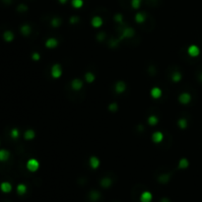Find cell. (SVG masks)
<instances>
[{"mask_svg": "<svg viewBox=\"0 0 202 202\" xmlns=\"http://www.w3.org/2000/svg\"><path fill=\"white\" fill-rule=\"evenodd\" d=\"M39 163L38 160H36V159H30V160L27 162V169L30 172H37L39 170Z\"/></svg>", "mask_w": 202, "mask_h": 202, "instance_id": "1", "label": "cell"}, {"mask_svg": "<svg viewBox=\"0 0 202 202\" xmlns=\"http://www.w3.org/2000/svg\"><path fill=\"white\" fill-rule=\"evenodd\" d=\"M118 106L116 103H113L108 106V110H110L111 111H118Z\"/></svg>", "mask_w": 202, "mask_h": 202, "instance_id": "33", "label": "cell"}, {"mask_svg": "<svg viewBox=\"0 0 202 202\" xmlns=\"http://www.w3.org/2000/svg\"><path fill=\"white\" fill-rule=\"evenodd\" d=\"M101 184H102V187H103L105 188L110 187L111 184V179H108V177H105V179H103L101 180Z\"/></svg>", "mask_w": 202, "mask_h": 202, "instance_id": "22", "label": "cell"}, {"mask_svg": "<svg viewBox=\"0 0 202 202\" xmlns=\"http://www.w3.org/2000/svg\"><path fill=\"white\" fill-rule=\"evenodd\" d=\"M61 23H62V21H61L60 18L55 17V18H53V19L51 20V26H52V27H54V28H58L61 25Z\"/></svg>", "mask_w": 202, "mask_h": 202, "instance_id": "27", "label": "cell"}, {"mask_svg": "<svg viewBox=\"0 0 202 202\" xmlns=\"http://www.w3.org/2000/svg\"><path fill=\"white\" fill-rule=\"evenodd\" d=\"M188 165H189V163H188L187 159L182 158V159H180L179 162V169H187L188 167Z\"/></svg>", "mask_w": 202, "mask_h": 202, "instance_id": "21", "label": "cell"}, {"mask_svg": "<svg viewBox=\"0 0 202 202\" xmlns=\"http://www.w3.org/2000/svg\"><path fill=\"white\" fill-rule=\"evenodd\" d=\"M158 121H159V119L156 115H150L148 118V123L152 126H155L156 124L158 123Z\"/></svg>", "mask_w": 202, "mask_h": 202, "instance_id": "23", "label": "cell"}, {"mask_svg": "<svg viewBox=\"0 0 202 202\" xmlns=\"http://www.w3.org/2000/svg\"><path fill=\"white\" fill-rule=\"evenodd\" d=\"M172 80L174 82H179L180 80H182V74H180L179 72H177V71H175V72L172 73Z\"/></svg>", "mask_w": 202, "mask_h": 202, "instance_id": "24", "label": "cell"}, {"mask_svg": "<svg viewBox=\"0 0 202 202\" xmlns=\"http://www.w3.org/2000/svg\"><path fill=\"white\" fill-rule=\"evenodd\" d=\"M59 2L61 4H65L66 2H67V0H59Z\"/></svg>", "mask_w": 202, "mask_h": 202, "instance_id": "39", "label": "cell"}, {"mask_svg": "<svg viewBox=\"0 0 202 202\" xmlns=\"http://www.w3.org/2000/svg\"><path fill=\"white\" fill-rule=\"evenodd\" d=\"M187 52H188V54H189L190 56L196 57V56H198L199 53H200V49H199V47L197 46L192 44V46H190L189 47H188Z\"/></svg>", "mask_w": 202, "mask_h": 202, "instance_id": "4", "label": "cell"}, {"mask_svg": "<svg viewBox=\"0 0 202 202\" xmlns=\"http://www.w3.org/2000/svg\"><path fill=\"white\" fill-rule=\"evenodd\" d=\"M151 96H152L153 99H159L162 96V90L158 87H154L152 90H151Z\"/></svg>", "mask_w": 202, "mask_h": 202, "instance_id": "13", "label": "cell"}, {"mask_svg": "<svg viewBox=\"0 0 202 202\" xmlns=\"http://www.w3.org/2000/svg\"><path fill=\"white\" fill-rule=\"evenodd\" d=\"M32 58H33L34 61H39V58H41V55H39L38 52H34L33 55H32Z\"/></svg>", "mask_w": 202, "mask_h": 202, "instance_id": "36", "label": "cell"}, {"mask_svg": "<svg viewBox=\"0 0 202 202\" xmlns=\"http://www.w3.org/2000/svg\"><path fill=\"white\" fill-rule=\"evenodd\" d=\"M4 2H6V3H10L11 2V0H3Z\"/></svg>", "mask_w": 202, "mask_h": 202, "instance_id": "41", "label": "cell"}, {"mask_svg": "<svg viewBox=\"0 0 202 202\" xmlns=\"http://www.w3.org/2000/svg\"><path fill=\"white\" fill-rule=\"evenodd\" d=\"M32 32V29L29 25H23L22 27H21V33H22L23 36H29V34H31Z\"/></svg>", "mask_w": 202, "mask_h": 202, "instance_id": "19", "label": "cell"}, {"mask_svg": "<svg viewBox=\"0 0 202 202\" xmlns=\"http://www.w3.org/2000/svg\"><path fill=\"white\" fill-rule=\"evenodd\" d=\"M152 198H153L152 193L149 192V191H144L141 194V196H140L141 202H151L152 201Z\"/></svg>", "mask_w": 202, "mask_h": 202, "instance_id": "10", "label": "cell"}, {"mask_svg": "<svg viewBox=\"0 0 202 202\" xmlns=\"http://www.w3.org/2000/svg\"><path fill=\"white\" fill-rule=\"evenodd\" d=\"M152 140L154 143H161L164 140V134L161 131L154 132L152 135Z\"/></svg>", "mask_w": 202, "mask_h": 202, "instance_id": "7", "label": "cell"}, {"mask_svg": "<svg viewBox=\"0 0 202 202\" xmlns=\"http://www.w3.org/2000/svg\"><path fill=\"white\" fill-rule=\"evenodd\" d=\"M17 10H18L19 12H26V11L28 10V7L26 6L25 4H20L19 6H18Z\"/></svg>", "mask_w": 202, "mask_h": 202, "instance_id": "35", "label": "cell"}, {"mask_svg": "<svg viewBox=\"0 0 202 202\" xmlns=\"http://www.w3.org/2000/svg\"><path fill=\"white\" fill-rule=\"evenodd\" d=\"M89 164L90 166H91L92 169H98L100 166V160L97 158V157L95 156H92L91 158H90V161H89Z\"/></svg>", "mask_w": 202, "mask_h": 202, "instance_id": "11", "label": "cell"}, {"mask_svg": "<svg viewBox=\"0 0 202 202\" xmlns=\"http://www.w3.org/2000/svg\"><path fill=\"white\" fill-rule=\"evenodd\" d=\"M10 135H11V137L13 138V139H17L20 135V132L17 128H13L11 130V132H10Z\"/></svg>", "mask_w": 202, "mask_h": 202, "instance_id": "30", "label": "cell"}, {"mask_svg": "<svg viewBox=\"0 0 202 202\" xmlns=\"http://www.w3.org/2000/svg\"><path fill=\"white\" fill-rule=\"evenodd\" d=\"M26 191H27V187H26L25 184H23V183H20V184H18L17 187V192L18 194L20 195H23L26 193Z\"/></svg>", "mask_w": 202, "mask_h": 202, "instance_id": "20", "label": "cell"}, {"mask_svg": "<svg viewBox=\"0 0 202 202\" xmlns=\"http://www.w3.org/2000/svg\"><path fill=\"white\" fill-rule=\"evenodd\" d=\"M79 22V18L78 17H75V16H74V17H71L70 18V23L71 24H76V23H78Z\"/></svg>", "mask_w": 202, "mask_h": 202, "instance_id": "37", "label": "cell"}, {"mask_svg": "<svg viewBox=\"0 0 202 202\" xmlns=\"http://www.w3.org/2000/svg\"><path fill=\"white\" fill-rule=\"evenodd\" d=\"M145 20H146V15H145V13L139 12V13H137V14L135 15V21H136V22H137L138 24L144 23Z\"/></svg>", "mask_w": 202, "mask_h": 202, "instance_id": "16", "label": "cell"}, {"mask_svg": "<svg viewBox=\"0 0 202 202\" xmlns=\"http://www.w3.org/2000/svg\"><path fill=\"white\" fill-rule=\"evenodd\" d=\"M115 21L118 23H122V21H123V16H122L120 13H118V14H115Z\"/></svg>", "mask_w": 202, "mask_h": 202, "instance_id": "34", "label": "cell"}, {"mask_svg": "<svg viewBox=\"0 0 202 202\" xmlns=\"http://www.w3.org/2000/svg\"><path fill=\"white\" fill-rule=\"evenodd\" d=\"M91 24L94 28H100L101 26L103 25V19L101 17H99V16H96V17H94L92 19Z\"/></svg>", "mask_w": 202, "mask_h": 202, "instance_id": "12", "label": "cell"}, {"mask_svg": "<svg viewBox=\"0 0 202 202\" xmlns=\"http://www.w3.org/2000/svg\"><path fill=\"white\" fill-rule=\"evenodd\" d=\"M162 202H169V200L167 198H163L162 199Z\"/></svg>", "mask_w": 202, "mask_h": 202, "instance_id": "40", "label": "cell"}, {"mask_svg": "<svg viewBox=\"0 0 202 202\" xmlns=\"http://www.w3.org/2000/svg\"><path fill=\"white\" fill-rule=\"evenodd\" d=\"M0 189H1L3 192L5 193H8L10 192V191L12 190V185L10 182H2L1 184H0Z\"/></svg>", "mask_w": 202, "mask_h": 202, "instance_id": "14", "label": "cell"}, {"mask_svg": "<svg viewBox=\"0 0 202 202\" xmlns=\"http://www.w3.org/2000/svg\"><path fill=\"white\" fill-rule=\"evenodd\" d=\"M71 4H72V6L74 8L78 9V8H81L83 6L84 2H83V0H72V1H71Z\"/></svg>", "mask_w": 202, "mask_h": 202, "instance_id": "25", "label": "cell"}, {"mask_svg": "<svg viewBox=\"0 0 202 202\" xmlns=\"http://www.w3.org/2000/svg\"><path fill=\"white\" fill-rule=\"evenodd\" d=\"M3 39L6 42H12L14 39V34L11 31H6L3 34Z\"/></svg>", "mask_w": 202, "mask_h": 202, "instance_id": "18", "label": "cell"}, {"mask_svg": "<svg viewBox=\"0 0 202 202\" xmlns=\"http://www.w3.org/2000/svg\"><path fill=\"white\" fill-rule=\"evenodd\" d=\"M85 79H86L88 83H93L95 81V75L92 72H88L85 74Z\"/></svg>", "mask_w": 202, "mask_h": 202, "instance_id": "26", "label": "cell"}, {"mask_svg": "<svg viewBox=\"0 0 202 202\" xmlns=\"http://www.w3.org/2000/svg\"><path fill=\"white\" fill-rule=\"evenodd\" d=\"M105 37H106V34L105 33H100L97 36V38H98V41H103V39H105Z\"/></svg>", "mask_w": 202, "mask_h": 202, "instance_id": "38", "label": "cell"}, {"mask_svg": "<svg viewBox=\"0 0 202 202\" xmlns=\"http://www.w3.org/2000/svg\"><path fill=\"white\" fill-rule=\"evenodd\" d=\"M170 179V175H162L160 177H159V182L162 183H165L167 182H169Z\"/></svg>", "mask_w": 202, "mask_h": 202, "instance_id": "32", "label": "cell"}, {"mask_svg": "<svg viewBox=\"0 0 202 202\" xmlns=\"http://www.w3.org/2000/svg\"><path fill=\"white\" fill-rule=\"evenodd\" d=\"M177 125H179V127H180L182 129L187 128V119H184V118H180V119H179V121H177Z\"/></svg>", "mask_w": 202, "mask_h": 202, "instance_id": "28", "label": "cell"}, {"mask_svg": "<svg viewBox=\"0 0 202 202\" xmlns=\"http://www.w3.org/2000/svg\"><path fill=\"white\" fill-rule=\"evenodd\" d=\"M58 46V42L56 39L54 38H49V39H46V46L47 49H54Z\"/></svg>", "mask_w": 202, "mask_h": 202, "instance_id": "9", "label": "cell"}, {"mask_svg": "<svg viewBox=\"0 0 202 202\" xmlns=\"http://www.w3.org/2000/svg\"><path fill=\"white\" fill-rule=\"evenodd\" d=\"M90 198L94 201L98 200V199L100 198V193L98 192V191H92V192L90 193Z\"/></svg>", "mask_w": 202, "mask_h": 202, "instance_id": "31", "label": "cell"}, {"mask_svg": "<svg viewBox=\"0 0 202 202\" xmlns=\"http://www.w3.org/2000/svg\"><path fill=\"white\" fill-rule=\"evenodd\" d=\"M135 32L132 28L130 27H125L122 30V34L120 36V39H131L134 36Z\"/></svg>", "mask_w": 202, "mask_h": 202, "instance_id": "3", "label": "cell"}, {"mask_svg": "<svg viewBox=\"0 0 202 202\" xmlns=\"http://www.w3.org/2000/svg\"><path fill=\"white\" fill-rule=\"evenodd\" d=\"M10 158L9 151L5 150V149H1L0 150V162H5Z\"/></svg>", "mask_w": 202, "mask_h": 202, "instance_id": "15", "label": "cell"}, {"mask_svg": "<svg viewBox=\"0 0 202 202\" xmlns=\"http://www.w3.org/2000/svg\"><path fill=\"white\" fill-rule=\"evenodd\" d=\"M142 0H131V6L133 9H139Z\"/></svg>", "mask_w": 202, "mask_h": 202, "instance_id": "29", "label": "cell"}, {"mask_svg": "<svg viewBox=\"0 0 202 202\" xmlns=\"http://www.w3.org/2000/svg\"><path fill=\"white\" fill-rule=\"evenodd\" d=\"M71 87H72V89L74 91H79V90L82 89V87H83V82H82L80 79L76 78L71 82Z\"/></svg>", "mask_w": 202, "mask_h": 202, "instance_id": "6", "label": "cell"}, {"mask_svg": "<svg viewBox=\"0 0 202 202\" xmlns=\"http://www.w3.org/2000/svg\"><path fill=\"white\" fill-rule=\"evenodd\" d=\"M200 79H201V80H202V74H201V75H200Z\"/></svg>", "mask_w": 202, "mask_h": 202, "instance_id": "42", "label": "cell"}, {"mask_svg": "<svg viewBox=\"0 0 202 202\" xmlns=\"http://www.w3.org/2000/svg\"><path fill=\"white\" fill-rule=\"evenodd\" d=\"M179 101L180 103H182V105H187V103L191 101V96L188 94V93H182V94L179 95Z\"/></svg>", "mask_w": 202, "mask_h": 202, "instance_id": "5", "label": "cell"}, {"mask_svg": "<svg viewBox=\"0 0 202 202\" xmlns=\"http://www.w3.org/2000/svg\"><path fill=\"white\" fill-rule=\"evenodd\" d=\"M115 92L116 93H118V94H122V93L125 91L126 85H125V83H124V82L119 81V82H118V83L115 84Z\"/></svg>", "mask_w": 202, "mask_h": 202, "instance_id": "8", "label": "cell"}, {"mask_svg": "<svg viewBox=\"0 0 202 202\" xmlns=\"http://www.w3.org/2000/svg\"><path fill=\"white\" fill-rule=\"evenodd\" d=\"M34 136H36V134H34V131L32 129H28L26 130V132L24 133V137H25L26 140H33Z\"/></svg>", "mask_w": 202, "mask_h": 202, "instance_id": "17", "label": "cell"}, {"mask_svg": "<svg viewBox=\"0 0 202 202\" xmlns=\"http://www.w3.org/2000/svg\"><path fill=\"white\" fill-rule=\"evenodd\" d=\"M62 75V67L60 66V64H54L51 67V77L54 79L60 78Z\"/></svg>", "mask_w": 202, "mask_h": 202, "instance_id": "2", "label": "cell"}]
</instances>
